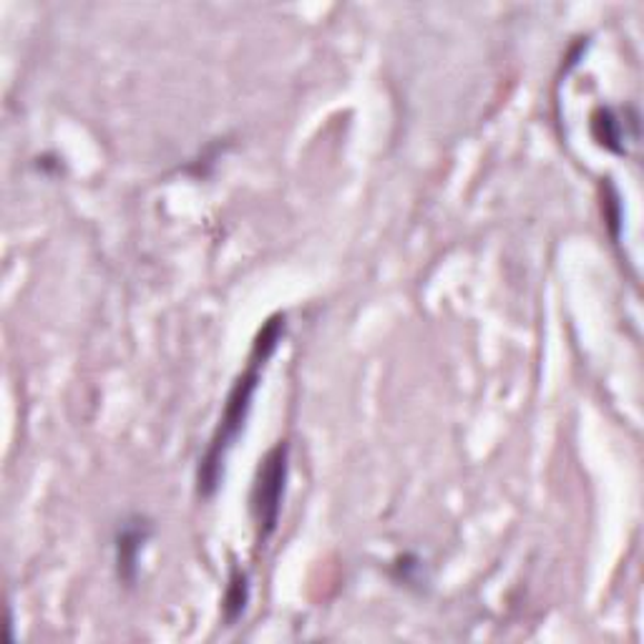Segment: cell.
<instances>
[{
	"label": "cell",
	"mask_w": 644,
	"mask_h": 644,
	"mask_svg": "<svg viewBox=\"0 0 644 644\" xmlns=\"http://www.w3.org/2000/svg\"><path fill=\"white\" fill-rule=\"evenodd\" d=\"M283 333H285V315H275L262 325V330H259L255 340L252 355H249L247 370L239 375L232 390H229L222 418H219V426L209 440L205 458H201V464H199L197 484H199V494L205 498H209L217 492L229 448L235 446L237 436L242 434L249 408H252V398L259 386V370H262L265 363L273 358V353L277 350V343L283 340Z\"/></svg>",
	"instance_id": "6da1fadb"
},
{
	"label": "cell",
	"mask_w": 644,
	"mask_h": 644,
	"mask_svg": "<svg viewBox=\"0 0 644 644\" xmlns=\"http://www.w3.org/2000/svg\"><path fill=\"white\" fill-rule=\"evenodd\" d=\"M285 484H287V444L280 440L270 454L259 460L257 480L252 488V516L259 544L270 539L277 528V522H280Z\"/></svg>",
	"instance_id": "7a4b0ae2"
},
{
	"label": "cell",
	"mask_w": 644,
	"mask_h": 644,
	"mask_svg": "<svg viewBox=\"0 0 644 644\" xmlns=\"http://www.w3.org/2000/svg\"><path fill=\"white\" fill-rule=\"evenodd\" d=\"M149 534H151V526L149 522H143L141 516H133L121 526V532L117 536V569H119L121 582H127V584L137 582L139 554H141L143 542L149 539Z\"/></svg>",
	"instance_id": "3957f363"
},
{
	"label": "cell",
	"mask_w": 644,
	"mask_h": 644,
	"mask_svg": "<svg viewBox=\"0 0 644 644\" xmlns=\"http://www.w3.org/2000/svg\"><path fill=\"white\" fill-rule=\"evenodd\" d=\"M247 600H249L247 574L235 569L232 579H229V586H227V594H225V617L229 624H235L239 617H242Z\"/></svg>",
	"instance_id": "277c9868"
},
{
	"label": "cell",
	"mask_w": 644,
	"mask_h": 644,
	"mask_svg": "<svg viewBox=\"0 0 644 644\" xmlns=\"http://www.w3.org/2000/svg\"><path fill=\"white\" fill-rule=\"evenodd\" d=\"M592 127H594V133H597V139L604 143V147H610L614 151H622L620 123H617V119H614V113L610 109H600L597 113H594Z\"/></svg>",
	"instance_id": "5b68a950"
}]
</instances>
